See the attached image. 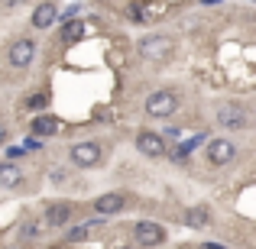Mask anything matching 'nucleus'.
Wrapping results in <instances>:
<instances>
[{"mask_svg":"<svg viewBox=\"0 0 256 249\" xmlns=\"http://www.w3.org/2000/svg\"><path fill=\"white\" fill-rule=\"evenodd\" d=\"M175 107H178V94L175 91H156L146 100V113L150 117H172Z\"/></svg>","mask_w":256,"mask_h":249,"instance_id":"f257e3e1","label":"nucleus"},{"mask_svg":"<svg viewBox=\"0 0 256 249\" xmlns=\"http://www.w3.org/2000/svg\"><path fill=\"white\" fill-rule=\"evenodd\" d=\"M246 123H250V117H246L244 107H237V104L218 107V126H227V130H246Z\"/></svg>","mask_w":256,"mask_h":249,"instance_id":"f03ea898","label":"nucleus"},{"mask_svg":"<svg viewBox=\"0 0 256 249\" xmlns=\"http://www.w3.org/2000/svg\"><path fill=\"white\" fill-rule=\"evenodd\" d=\"M133 237H136V246L152 249V246H159V243L166 240V230H162L159 224H152V220H143V224H136Z\"/></svg>","mask_w":256,"mask_h":249,"instance_id":"7ed1b4c3","label":"nucleus"},{"mask_svg":"<svg viewBox=\"0 0 256 249\" xmlns=\"http://www.w3.org/2000/svg\"><path fill=\"white\" fill-rule=\"evenodd\" d=\"M72 162L78 168H94L100 162V146L98 143H78L72 146Z\"/></svg>","mask_w":256,"mask_h":249,"instance_id":"20e7f679","label":"nucleus"},{"mask_svg":"<svg viewBox=\"0 0 256 249\" xmlns=\"http://www.w3.org/2000/svg\"><path fill=\"white\" fill-rule=\"evenodd\" d=\"M172 52V39L169 36H146L140 42V55L143 58H166Z\"/></svg>","mask_w":256,"mask_h":249,"instance_id":"39448f33","label":"nucleus"},{"mask_svg":"<svg viewBox=\"0 0 256 249\" xmlns=\"http://www.w3.org/2000/svg\"><path fill=\"white\" fill-rule=\"evenodd\" d=\"M234 156H237V146L230 139H211L208 143V162L211 165H227Z\"/></svg>","mask_w":256,"mask_h":249,"instance_id":"423d86ee","label":"nucleus"},{"mask_svg":"<svg viewBox=\"0 0 256 249\" xmlns=\"http://www.w3.org/2000/svg\"><path fill=\"white\" fill-rule=\"evenodd\" d=\"M136 149L143 152V156H150V159H159V156H166V139L159 136V133H140L136 136Z\"/></svg>","mask_w":256,"mask_h":249,"instance_id":"0eeeda50","label":"nucleus"},{"mask_svg":"<svg viewBox=\"0 0 256 249\" xmlns=\"http://www.w3.org/2000/svg\"><path fill=\"white\" fill-rule=\"evenodd\" d=\"M32 55H36V42L32 39H16L10 45V65H16V68H26L32 62Z\"/></svg>","mask_w":256,"mask_h":249,"instance_id":"6e6552de","label":"nucleus"},{"mask_svg":"<svg viewBox=\"0 0 256 249\" xmlns=\"http://www.w3.org/2000/svg\"><path fill=\"white\" fill-rule=\"evenodd\" d=\"M124 204H126L124 194H120V191H110V194H100V198L94 201V211H98L100 217H107V214H117Z\"/></svg>","mask_w":256,"mask_h":249,"instance_id":"1a4fd4ad","label":"nucleus"},{"mask_svg":"<svg viewBox=\"0 0 256 249\" xmlns=\"http://www.w3.org/2000/svg\"><path fill=\"white\" fill-rule=\"evenodd\" d=\"M68 220H72V204L56 201V204L46 207V224H49V227H65Z\"/></svg>","mask_w":256,"mask_h":249,"instance_id":"9d476101","label":"nucleus"},{"mask_svg":"<svg viewBox=\"0 0 256 249\" xmlns=\"http://www.w3.org/2000/svg\"><path fill=\"white\" fill-rule=\"evenodd\" d=\"M56 19H58V6L56 3H39L36 10H32V26H36V29H49Z\"/></svg>","mask_w":256,"mask_h":249,"instance_id":"9b49d317","label":"nucleus"},{"mask_svg":"<svg viewBox=\"0 0 256 249\" xmlns=\"http://www.w3.org/2000/svg\"><path fill=\"white\" fill-rule=\"evenodd\" d=\"M185 224L192 227V230H204V227L211 224V211H208L204 204H192V207H185Z\"/></svg>","mask_w":256,"mask_h":249,"instance_id":"f8f14e48","label":"nucleus"},{"mask_svg":"<svg viewBox=\"0 0 256 249\" xmlns=\"http://www.w3.org/2000/svg\"><path fill=\"white\" fill-rule=\"evenodd\" d=\"M58 130H62L58 117H36L32 120V133H36V136H56Z\"/></svg>","mask_w":256,"mask_h":249,"instance_id":"ddd939ff","label":"nucleus"},{"mask_svg":"<svg viewBox=\"0 0 256 249\" xmlns=\"http://www.w3.org/2000/svg\"><path fill=\"white\" fill-rule=\"evenodd\" d=\"M23 181V172L16 165H0V188H16Z\"/></svg>","mask_w":256,"mask_h":249,"instance_id":"4468645a","label":"nucleus"},{"mask_svg":"<svg viewBox=\"0 0 256 249\" xmlns=\"http://www.w3.org/2000/svg\"><path fill=\"white\" fill-rule=\"evenodd\" d=\"M84 36V23H82V19H72V23H65V29H62V39H65V42H78V39H82Z\"/></svg>","mask_w":256,"mask_h":249,"instance_id":"2eb2a0df","label":"nucleus"},{"mask_svg":"<svg viewBox=\"0 0 256 249\" xmlns=\"http://www.w3.org/2000/svg\"><path fill=\"white\" fill-rule=\"evenodd\" d=\"M126 13H130L133 23H152V10H146L143 3H130V6H126Z\"/></svg>","mask_w":256,"mask_h":249,"instance_id":"dca6fc26","label":"nucleus"},{"mask_svg":"<svg viewBox=\"0 0 256 249\" xmlns=\"http://www.w3.org/2000/svg\"><path fill=\"white\" fill-rule=\"evenodd\" d=\"M198 143H204V136H198V139H188V143H182V146H175V152H172V159L178 162V159H188V152L194 149Z\"/></svg>","mask_w":256,"mask_h":249,"instance_id":"f3484780","label":"nucleus"},{"mask_svg":"<svg viewBox=\"0 0 256 249\" xmlns=\"http://www.w3.org/2000/svg\"><path fill=\"white\" fill-rule=\"evenodd\" d=\"M26 107H30V110H46V107H49V97H46V94H32V97L26 100Z\"/></svg>","mask_w":256,"mask_h":249,"instance_id":"a211bd4d","label":"nucleus"},{"mask_svg":"<svg viewBox=\"0 0 256 249\" xmlns=\"http://www.w3.org/2000/svg\"><path fill=\"white\" fill-rule=\"evenodd\" d=\"M6 156H10V159H20V156H23V146H10V149H6Z\"/></svg>","mask_w":256,"mask_h":249,"instance_id":"6ab92c4d","label":"nucleus"},{"mask_svg":"<svg viewBox=\"0 0 256 249\" xmlns=\"http://www.w3.org/2000/svg\"><path fill=\"white\" fill-rule=\"evenodd\" d=\"M204 249H224V246H218V243H204Z\"/></svg>","mask_w":256,"mask_h":249,"instance_id":"aec40b11","label":"nucleus"},{"mask_svg":"<svg viewBox=\"0 0 256 249\" xmlns=\"http://www.w3.org/2000/svg\"><path fill=\"white\" fill-rule=\"evenodd\" d=\"M4 139H6V133H4V126H0V143H4Z\"/></svg>","mask_w":256,"mask_h":249,"instance_id":"412c9836","label":"nucleus"},{"mask_svg":"<svg viewBox=\"0 0 256 249\" xmlns=\"http://www.w3.org/2000/svg\"><path fill=\"white\" fill-rule=\"evenodd\" d=\"M126 249H130V246H126Z\"/></svg>","mask_w":256,"mask_h":249,"instance_id":"4be33fe9","label":"nucleus"}]
</instances>
